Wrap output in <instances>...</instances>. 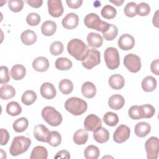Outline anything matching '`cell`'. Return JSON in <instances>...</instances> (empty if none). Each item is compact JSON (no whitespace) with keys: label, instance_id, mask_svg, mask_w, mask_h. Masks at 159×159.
<instances>
[{"label":"cell","instance_id":"14","mask_svg":"<svg viewBox=\"0 0 159 159\" xmlns=\"http://www.w3.org/2000/svg\"><path fill=\"white\" fill-rule=\"evenodd\" d=\"M61 24L63 27L66 29H73L78 25L79 17L75 13H68L62 19Z\"/></svg>","mask_w":159,"mask_h":159},{"label":"cell","instance_id":"10","mask_svg":"<svg viewBox=\"0 0 159 159\" xmlns=\"http://www.w3.org/2000/svg\"><path fill=\"white\" fill-rule=\"evenodd\" d=\"M130 134V130L129 127L124 124H121L116 129L113 135V140L118 143H123L129 139Z\"/></svg>","mask_w":159,"mask_h":159},{"label":"cell","instance_id":"5","mask_svg":"<svg viewBox=\"0 0 159 159\" xmlns=\"http://www.w3.org/2000/svg\"><path fill=\"white\" fill-rule=\"evenodd\" d=\"M42 117L47 123L53 127L58 126L63 120L61 114L52 106L43 107L42 111Z\"/></svg>","mask_w":159,"mask_h":159},{"label":"cell","instance_id":"39","mask_svg":"<svg viewBox=\"0 0 159 159\" xmlns=\"http://www.w3.org/2000/svg\"><path fill=\"white\" fill-rule=\"evenodd\" d=\"M101 14L102 17L107 19H112L116 16L117 11L116 8L111 5L104 6L101 11Z\"/></svg>","mask_w":159,"mask_h":159},{"label":"cell","instance_id":"1","mask_svg":"<svg viewBox=\"0 0 159 159\" xmlns=\"http://www.w3.org/2000/svg\"><path fill=\"white\" fill-rule=\"evenodd\" d=\"M67 50L69 54L76 60L82 61L86 55L88 48L81 40L73 39L68 43Z\"/></svg>","mask_w":159,"mask_h":159},{"label":"cell","instance_id":"32","mask_svg":"<svg viewBox=\"0 0 159 159\" xmlns=\"http://www.w3.org/2000/svg\"><path fill=\"white\" fill-rule=\"evenodd\" d=\"M29 125V121L25 117H20L16 119L12 124L13 129L16 132L25 131Z\"/></svg>","mask_w":159,"mask_h":159},{"label":"cell","instance_id":"54","mask_svg":"<svg viewBox=\"0 0 159 159\" xmlns=\"http://www.w3.org/2000/svg\"><path fill=\"white\" fill-rule=\"evenodd\" d=\"M158 11L157 10L155 12V15L153 17V20H152L153 25L156 27H158Z\"/></svg>","mask_w":159,"mask_h":159},{"label":"cell","instance_id":"3","mask_svg":"<svg viewBox=\"0 0 159 159\" xmlns=\"http://www.w3.org/2000/svg\"><path fill=\"white\" fill-rule=\"evenodd\" d=\"M31 145V140L24 136L15 137L9 148L12 156H17L25 152Z\"/></svg>","mask_w":159,"mask_h":159},{"label":"cell","instance_id":"18","mask_svg":"<svg viewBox=\"0 0 159 159\" xmlns=\"http://www.w3.org/2000/svg\"><path fill=\"white\" fill-rule=\"evenodd\" d=\"M93 137L97 142L103 143L109 140V132L106 128L101 126L93 131Z\"/></svg>","mask_w":159,"mask_h":159},{"label":"cell","instance_id":"24","mask_svg":"<svg viewBox=\"0 0 159 159\" xmlns=\"http://www.w3.org/2000/svg\"><path fill=\"white\" fill-rule=\"evenodd\" d=\"M37 37L36 34L31 30L27 29L24 30L20 35L22 42L26 45H31L37 40Z\"/></svg>","mask_w":159,"mask_h":159},{"label":"cell","instance_id":"15","mask_svg":"<svg viewBox=\"0 0 159 159\" xmlns=\"http://www.w3.org/2000/svg\"><path fill=\"white\" fill-rule=\"evenodd\" d=\"M50 131L43 124H38L34 127V136L36 140L42 142H47Z\"/></svg>","mask_w":159,"mask_h":159},{"label":"cell","instance_id":"30","mask_svg":"<svg viewBox=\"0 0 159 159\" xmlns=\"http://www.w3.org/2000/svg\"><path fill=\"white\" fill-rule=\"evenodd\" d=\"M73 141L77 145L84 144L88 139V134L85 129H80L75 132L73 135Z\"/></svg>","mask_w":159,"mask_h":159},{"label":"cell","instance_id":"35","mask_svg":"<svg viewBox=\"0 0 159 159\" xmlns=\"http://www.w3.org/2000/svg\"><path fill=\"white\" fill-rule=\"evenodd\" d=\"M99 155V149L93 145H88L84 151V155L86 159H97Z\"/></svg>","mask_w":159,"mask_h":159},{"label":"cell","instance_id":"43","mask_svg":"<svg viewBox=\"0 0 159 159\" xmlns=\"http://www.w3.org/2000/svg\"><path fill=\"white\" fill-rule=\"evenodd\" d=\"M137 4L134 2H128L124 9L125 15L129 17L135 16L137 15Z\"/></svg>","mask_w":159,"mask_h":159},{"label":"cell","instance_id":"17","mask_svg":"<svg viewBox=\"0 0 159 159\" xmlns=\"http://www.w3.org/2000/svg\"><path fill=\"white\" fill-rule=\"evenodd\" d=\"M32 67L38 72H44L49 67L48 60L45 57H38L34 60Z\"/></svg>","mask_w":159,"mask_h":159},{"label":"cell","instance_id":"51","mask_svg":"<svg viewBox=\"0 0 159 159\" xmlns=\"http://www.w3.org/2000/svg\"><path fill=\"white\" fill-rule=\"evenodd\" d=\"M150 69L152 72L156 75H159V60L158 59H156L153 60L151 65H150Z\"/></svg>","mask_w":159,"mask_h":159},{"label":"cell","instance_id":"8","mask_svg":"<svg viewBox=\"0 0 159 159\" xmlns=\"http://www.w3.org/2000/svg\"><path fill=\"white\" fill-rule=\"evenodd\" d=\"M148 159H157L159 153V142L157 137H151L145 143Z\"/></svg>","mask_w":159,"mask_h":159},{"label":"cell","instance_id":"40","mask_svg":"<svg viewBox=\"0 0 159 159\" xmlns=\"http://www.w3.org/2000/svg\"><path fill=\"white\" fill-rule=\"evenodd\" d=\"M117 27L115 25L110 24L108 29L104 33H102V36L104 39L107 41L112 40L116 37V36L117 35Z\"/></svg>","mask_w":159,"mask_h":159},{"label":"cell","instance_id":"44","mask_svg":"<svg viewBox=\"0 0 159 159\" xmlns=\"http://www.w3.org/2000/svg\"><path fill=\"white\" fill-rule=\"evenodd\" d=\"M7 2L10 10L14 12H20L24 7V1L22 0H9Z\"/></svg>","mask_w":159,"mask_h":159},{"label":"cell","instance_id":"2","mask_svg":"<svg viewBox=\"0 0 159 159\" xmlns=\"http://www.w3.org/2000/svg\"><path fill=\"white\" fill-rule=\"evenodd\" d=\"M65 108L71 114L80 116L86 111L88 104L85 101L81 98L72 97L65 101Z\"/></svg>","mask_w":159,"mask_h":159},{"label":"cell","instance_id":"27","mask_svg":"<svg viewBox=\"0 0 159 159\" xmlns=\"http://www.w3.org/2000/svg\"><path fill=\"white\" fill-rule=\"evenodd\" d=\"M57 30V24L52 20L45 21L41 27V31L45 36L53 35Z\"/></svg>","mask_w":159,"mask_h":159},{"label":"cell","instance_id":"16","mask_svg":"<svg viewBox=\"0 0 159 159\" xmlns=\"http://www.w3.org/2000/svg\"><path fill=\"white\" fill-rule=\"evenodd\" d=\"M40 94L43 98L47 99H52L55 97L57 91L53 84L48 82H45L41 85Z\"/></svg>","mask_w":159,"mask_h":159},{"label":"cell","instance_id":"45","mask_svg":"<svg viewBox=\"0 0 159 159\" xmlns=\"http://www.w3.org/2000/svg\"><path fill=\"white\" fill-rule=\"evenodd\" d=\"M128 114L129 117L134 120H138L142 118L140 106L137 105L131 106L128 111Z\"/></svg>","mask_w":159,"mask_h":159},{"label":"cell","instance_id":"11","mask_svg":"<svg viewBox=\"0 0 159 159\" xmlns=\"http://www.w3.org/2000/svg\"><path fill=\"white\" fill-rule=\"evenodd\" d=\"M48 10L50 15L53 17H59L63 13V7L60 0H48Z\"/></svg>","mask_w":159,"mask_h":159},{"label":"cell","instance_id":"6","mask_svg":"<svg viewBox=\"0 0 159 159\" xmlns=\"http://www.w3.org/2000/svg\"><path fill=\"white\" fill-rule=\"evenodd\" d=\"M106 65L109 70L117 68L120 64V57L118 50L114 47L107 48L104 53Z\"/></svg>","mask_w":159,"mask_h":159},{"label":"cell","instance_id":"55","mask_svg":"<svg viewBox=\"0 0 159 159\" xmlns=\"http://www.w3.org/2000/svg\"><path fill=\"white\" fill-rule=\"evenodd\" d=\"M110 2L114 4L116 6H119L122 4V3L124 2V0H114V1H110Z\"/></svg>","mask_w":159,"mask_h":159},{"label":"cell","instance_id":"34","mask_svg":"<svg viewBox=\"0 0 159 159\" xmlns=\"http://www.w3.org/2000/svg\"><path fill=\"white\" fill-rule=\"evenodd\" d=\"M47 142L52 147H57L61 142V136L60 133L56 130L50 131Z\"/></svg>","mask_w":159,"mask_h":159},{"label":"cell","instance_id":"36","mask_svg":"<svg viewBox=\"0 0 159 159\" xmlns=\"http://www.w3.org/2000/svg\"><path fill=\"white\" fill-rule=\"evenodd\" d=\"M60 92L63 94H68L73 91V84L68 79L61 80L58 84Z\"/></svg>","mask_w":159,"mask_h":159},{"label":"cell","instance_id":"38","mask_svg":"<svg viewBox=\"0 0 159 159\" xmlns=\"http://www.w3.org/2000/svg\"><path fill=\"white\" fill-rule=\"evenodd\" d=\"M103 121L107 125L113 127L118 124L119 117L116 113L107 112L103 116Z\"/></svg>","mask_w":159,"mask_h":159},{"label":"cell","instance_id":"7","mask_svg":"<svg viewBox=\"0 0 159 159\" xmlns=\"http://www.w3.org/2000/svg\"><path fill=\"white\" fill-rule=\"evenodd\" d=\"M101 62L100 52L95 48L88 49L84 58L81 61L82 65L88 70H91Z\"/></svg>","mask_w":159,"mask_h":159},{"label":"cell","instance_id":"23","mask_svg":"<svg viewBox=\"0 0 159 159\" xmlns=\"http://www.w3.org/2000/svg\"><path fill=\"white\" fill-rule=\"evenodd\" d=\"M87 42L89 47L99 48L103 43V39L101 35L95 32H90L87 36Z\"/></svg>","mask_w":159,"mask_h":159},{"label":"cell","instance_id":"25","mask_svg":"<svg viewBox=\"0 0 159 159\" xmlns=\"http://www.w3.org/2000/svg\"><path fill=\"white\" fill-rule=\"evenodd\" d=\"M11 76L15 80H20L24 78L26 74V70L24 65L16 64L11 70Z\"/></svg>","mask_w":159,"mask_h":159},{"label":"cell","instance_id":"49","mask_svg":"<svg viewBox=\"0 0 159 159\" xmlns=\"http://www.w3.org/2000/svg\"><path fill=\"white\" fill-rule=\"evenodd\" d=\"M1 145H5L9 141V134L6 129H1Z\"/></svg>","mask_w":159,"mask_h":159},{"label":"cell","instance_id":"13","mask_svg":"<svg viewBox=\"0 0 159 159\" xmlns=\"http://www.w3.org/2000/svg\"><path fill=\"white\" fill-rule=\"evenodd\" d=\"M135 45V39L133 36L129 34L122 35L118 40V46L123 50H130Z\"/></svg>","mask_w":159,"mask_h":159},{"label":"cell","instance_id":"31","mask_svg":"<svg viewBox=\"0 0 159 159\" xmlns=\"http://www.w3.org/2000/svg\"><path fill=\"white\" fill-rule=\"evenodd\" d=\"M55 67L57 69L61 71L70 70L73 65L72 61L65 57H60L55 61Z\"/></svg>","mask_w":159,"mask_h":159},{"label":"cell","instance_id":"33","mask_svg":"<svg viewBox=\"0 0 159 159\" xmlns=\"http://www.w3.org/2000/svg\"><path fill=\"white\" fill-rule=\"evenodd\" d=\"M6 112L11 116H16L21 113L22 107L17 102L11 101L6 106Z\"/></svg>","mask_w":159,"mask_h":159},{"label":"cell","instance_id":"41","mask_svg":"<svg viewBox=\"0 0 159 159\" xmlns=\"http://www.w3.org/2000/svg\"><path fill=\"white\" fill-rule=\"evenodd\" d=\"M141 114L142 118H151L153 116L155 112V109L154 107L151 104H143L142 106H140Z\"/></svg>","mask_w":159,"mask_h":159},{"label":"cell","instance_id":"46","mask_svg":"<svg viewBox=\"0 0 159 159\" xmlns=\"http://www.w3.org/2000/svg\"><path fill=\"white\" fill-rule=\"evenodd\" d=\"M26 22L29 25H37L40 22V16L37 13L31 12L27 15L26 17Z\"/></svg>","mask_w":159,"mask_h":159},{"label":"cell","instance_id":"9","mask_svg":"<svg viewBox=\"0 0 159 159\" xmlns=\"http://www.w3.org/2000/svg\"><path fill=\"white\" fill-rule=\"evenodd\" d=\"M124 66L132 73H137L141 68L140 58L134 53L126 55L124 58Z\"/></svg>","mask_w":159,"mask_h":159},{"label":"cell","instance_id":"21","mask_svg":"<svg viewBox=\"0 0 159 159\" xmlns=\"http://www.w3.org/2000/svg\"><path fill=\"white\" fill-rule=\"evenodd\" d=\"M108 83L112 89H120L124 86L125 80L122 75L119 74H114L109 77Z\"/></svg>","mask_w":159,"mask_h":159},{"label":"cell","instance_id":"28","mask_svg":"<svg viewBox=\"0 0 159 159\" xmlns=\"http://www.w3.org/2000/svg\"><path fill=\"white\" fill-rule=\"evenodd\" d=\"M16 94V90L13 86L4 84L0 88V97L2 99L7 100L12 98Z\"/></svg>","mask_w":159,"mask_h":159},{"label":"cell","instance_id":"19","mask_svg":"<svg viewBox=\"0 0 159 159\" xmlns=\"http://www.w3.org/2000/svg\"><path fill=\"white\" fill-rule=\"evenodd\" d=\"M125 104V100L122 96L120 94H114L111 96L108 100V105L113 110H119L121 109Z\"/></svg>","mask_w":159,"mask_h":159},{"label":"cell","instance_id":"29","mask_svg":"<svg viewBox=\"0 0 159 159\" xmlns=\"http://www.w3.org/2000/svg\"><path fill=\"white\" fill-rule=\"evenodd\" d=\"M48 152L46 148L43 146L35 147L31 152L30 159H47Z\"/></svg>","mask_w":159,"mask_h":159},{"label":"cell","instance_id":"53","mask_svg":"<svg viewBox=\"0 0 159 159\" xmlns=\"http://www.w3.org/2000/svg\"><path fill=\"white\" fill-rule=\"evenodd\" d=\"M55 158H70V155L68 151L63 150L58 152L56 155L54 157Z\"/></svg>","mask_w":159,"mask_h":159},{"label":"cell","instance_id":"52","mask_svg":"<svg viewBox=\"0 0 159 159\" xmlns=\"http://www.w3.org/2000/svg\"><path fill=\"white\" fill-rule=\"evenodd\" d=\"M25 2L34 8H39L43 4L42 0H26Z\"/></svg>","mask_w":159,"mask_h":159},{"label":"cell","instance_id":"12","mask_svg":"<svg viewBox=\"0 0 159 159\" xmlns=\"http://www.w3.org/2000/svg\"><path fill=\"white\" fill-rule=\"evenodd\" d=\"M101 126H102L101 119L95 114H91L84 119V127L87 131H94Z\"/></svg>","mask_w":159,"mask_h":159},{"label":"cell","instance_id":"50","mask_svg":"<svg viewBox=\"0 0 159 159\" xmlns=\"http://www.w3.org/2000/svg\"><path fill=\"white\" fill-rule=\"evenodd\" d=\"M66 2L68 5V6L72 9H77L80 7L82 3V0H66Z\"/></svg>","mask_w":159,"mask_h":159},{"label":"cell","instance_id":"22","mask_svg":"<svg viewBox=\"0 0 159 159\" xmlns=\"http://www.w3.org/2000/svg\"><path fill=\"white\" fill-rule=\"evenodd\" d=\"M81 93L85 98L88 99L93 98L96 94V86L93 83L86 81L82 84Z\"/></svg>","mask_w":159,"mask_h":159},{"label":"cell","instance_id":"37","mask_svg":"<svg viewBox=\"0 0 159 159\" xmlns=\"http://www.w3.org/2000/svg\"><path fill=\"white\" fill-rule=\"evenodd\" d=\"M37 99V94L32 90H27L25 91L21 97V101L23 104L26 106L32 104Z\"/></svg>","mask_w":159,"mask_h":159},{"label":"cell","instance_id":"26","mask_svg":"<svg viewBox=\"0 0 159 159\" xmlns=\"http://www.w3.org/2000/svg\"><path fill=\"white\" fill-rule=\"evenodd\" d=\"M142 88L145 92H152L157 88V80L152 76H147L142 81Z\"/></svg>","mask_w":159,"mask_h":159},{"label":"cell","instance_id":"47","mask_svg":"<svg viewBox=\"0 0 159 159\" xmlns=\"http://www.w3.org/2000/svg\"><path fill=\"white\" fill-rule=\"evenodd\" d=\"M150 12V7L146 2H141L137 6V14L146 16Z\"/></svg>","mask_w":159,"mask_h":159},{"label":"cell","instance_id":"20","mask_svg":"<svg viewBox=\"0 0 159 159\" xmlns=\"http://www.w3.org/2000/svg\"><path fill=\"white\" fill-rule=\"evenodd\" d=\"M134 130L137 136L139 137H144L150 132L151 126L147 122H140L135 125Z\"/></svg>","mask_w":159,"mask_h":159},{"label":"cell","instance_id":"48","mask_svg":"<svg viewBox=\"0 0 159 159\" xmlns=\"http://www.w3.org/2000/svg\"><path fill=\"white\" fill-rule=\"evenodd\" d=\"M10 76L9 75V70L7 66H1L0 67V83L1 84H6L9 82Z\"/></svg>","mask_w":159,"mask_h":159},{"label":"cell","instance_id":"42","mask_svg":"<svg viewBox=\"0 0 159 159\" xmlns=\"http://www.w3.org/2000/svg\"><path fill=\"white\" fill-rule=\"evenodd\" d=\"M64 47L63 43L60 41H54L50 46V52L52 55L57 56L62 53Z\"/></svg>","mask_w":159,"mask_h":159},{"label":"cell","instance_id":"4","mask_svg":"<svg viewBox=\"0 0 159 159\" xmlns=\"http://www.w3.org/2000/svg\"><path fill=\"white\" fill-rule=\"evenodd\" d=\"M84 25L92 29L100 31L104 33L109 27V23L101 20L99 16L95 13H89L87 14L84 19Z\"/></svg>","mask_w":159,"mask_h":159}]
</instances>
